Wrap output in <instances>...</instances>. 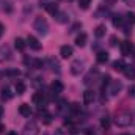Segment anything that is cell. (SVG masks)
<instances>
[{
    "label": "cell",
    "instance_id": "obj_1",
    "mask_svg": "<svg viewBox=\"0 0 135 135\" xmlns=\"http://www.w3.org/2000/svg\"><path fill=\"white\" fill-rule=\"evenodd\" d=\"M115 123H116V126H118V127H127V126H131V124H132V115H131V113H127V112L119 113V115H116Z\"/></svg>",
    "mask_w": 135,
    "mask_h": 135
},
{
    "label": "cell",
    "instance_id": "obj_2",
    "mask_svg": "<svg viewBox=\"0 0 135 135\" xmlns=\"http://www.w3.org/2000/svg\"><path fill=\"white\" fill-rule=\"evenodd\" d=\"M33 28L39 35L44 36V35H47V32H49V24H47V21L44 17H36L35 19V24H33Z\"/></svg>",
    "mask_w": 135,
    "mask_h": 135
},
{
    "label": "cell",
    "instance_id": "obj_3",
    "mask_svg": "<svg viewBox=\"0 0 135 135\" xmlns=\"http://www.w3.org/2000/svg\"><path fill=\"white\" fill-rule=\"evenodd\" d=\"M38 134H39L38 124H36L35 121H30V123L25 124V127H24V134L22 135H38Z\"/></svg>",
    "mask_w": 135,
    "mask_h": 135
},
{
    "label": "cell",
    "instance_id": "obj_4",
    "mask_svg": "<svg viewBox=\"0 0 135 135\" xmlns=\"http://www.w3.org/2000/svg\"><path fill=\"white\" fill-rule=\"evenodd\" d=\"M123 90V83L119 82V80H112L110 82V88H108V93L112 94V96H116V94H119V91Z\"/></svg>",
    "mask_w": 135,
    "mask_h": 135
},
{
    "label": "cell",
    "instance_id": "obj_5",
    "mask_svg": "<svg viewBox=\"0 0 135 135\" xmlns=\"http://www.w3.org/2000/svg\"><path fill=\"white\" fill-rule=\"evenodd\" d=\"M83 71V61L82 60H74L71 65V74L72 75H79Z\"/></svg>",
    "mask_w": 135,
    "mask_h": 135
},
{
    "label": "cell",
    "instance_id": "obj_6",
    "mask_svg": "<svg viewBox=\"0 0 135 135\" xmlns=\"http://www.w3.org/2000/svg\"><path fill=\"white\" fill-rule=\"evenodd\" d=\"M134 46L129 42V41H123L121 42V54L124 55V57H131V54L134 52Z\"/></svg>",
    "mask_w": 135,
    "mask_h": 135
},
{
    "label": "cell",
    "instance_id": "obj_7",
    "mask_svg": "<svg viewBox=\"0 0 135 135\" xmlns=\"http://www.w3.org/2000/svg\"><path fill=\"white\" fill-rule=\"evenodd\" d=\"M27 46H30V49L35 50V52H39V50H41V47H42V46H41V42H39L35 36H28V38H27Z\"/></svg>",
    "mask_w": 135,
    "mask_h": 135
},
{
    "label": "cell",
    "instance_id": "obj_8",
    "mask_svg": "<svg viewBox=\"0 0 135 135\" xmlns=\"http://www.w3.org/2000/svg\"><path fill=\"white\" fill-rule=\"evenodd\" d=\"M46 94L44 93H41V91H38V93H35L33 94V104H36V105H39V107H42L44 104H46Z\"/></svg>",
    "mask_w": 135,
    "mask_h": 135
},
{
    "label": "cell",
    "instance_id": "obj_9",
    "mask_svg": "<svg viewBox=\"0 0 135 135\" xmlns=\"http://www.w3.org/2000/svg\"><path fill=\"white\" fill-rule=\"evenodd\" d=\"M19 113L24 116V118H30L32 116V107L28 104H21L19 105Z\"/></svg>",
    "mask_w": 135,
    "mask_h": 135
},
{
    "label": "cell",
    "instance_id": "obj_10",
    "mask_svg": "<svg viewBox=\"0 0 135 135\" xmlns=\"http://www.w3.org/2000/svg\"><path fill=\"white\" fill-rule=\"evenodd\" d=\"M72 47L71 46H61L60 47V55H61V58H65V60H68V58H71L72 57Z\"/></svg>",
    "mask_w": 135,
    "mask_h": 135
},
{
    "label": "cell",
    "instance_id": "obj_11",
    "mask_svg": "<svg viewBox=\"0 0 135 135\" xmlns=\"http://www.w3.org/2000/svg\"><path fill=\"white\" fill-rule=\"evenodd\" d=\"M63 90H65V85H63L60 80H54V83H52V91H54L55 94H60V93H63Z\"/></svg>",
    "mask_w": 135,
    "mask_h": 135
},
{
    "label": "cell",
    "instance_id": "obj_12",
    "mask_svg": "<svg viewBox=\"0 0 135 135\" xmlns=\"http://www.w3.org/2000/svg\"><path fill=\"white\" fill-rule=\"evenodd\" d=\"M44 9H46L49 14H52V16H55V14L58 13V6H57L55 3H44Z\"/></svg>",
    "mask_w": 135,
    "mask_h": 135
},
{
    "label": "cell",
    "instance_id": "obj_13",
    "mask_svg": "<svg viewBox=\"0 0 135 135\" xmlns=\"http://www.w3.org/2000/svg\"><path fill=\"white\" fill-rule=\"evenodd\" d=\"M94 98H96V94H94L91 90H86V91L83 93V102H85V104H93Z\"/></svg>",
    "mask_w": 135,
    "mask_h": 135
},
{
    "label": "cell",
    "instance_id": "obj_14",
    "mask_svg": "<svg viewBox=\"0 0 135 135\" xmlns=\"http://www.w3.org/2000/svg\"><path fill=\"white\" fill-rule=\"evenodd\" d=\"M11 58V52L6 46H2L0 47V60H9Z\"/></svg>",
    "mask_w": 135,
    "mask_h": 135
},
{
    "label": "cell",
    "instance_id": "obj_15",
    "mask_svg": "<svg viewBox=\"0 0 135 135\" xmlns=\"http://www.w3.org/2000/svg\"><path fill=\"white\" fill-rule=\"evenodd\" d=\"M14 46H16V49H17L19 52H24V50H25L27 42H25L22 38H16V39H14Z\"/></svg>",
    "mask_w": 135,
    "mask_h": 135
},
{
    "label": "cell",
    "instance_id": "obj_16",
    "mask_svg": "<svg viewBox=\"0 0 135 135\" xmlns=\"http://www.w3.org/2000/svg\"><path fill=\"white\" fill-rule=\"evenodd\" d=\"M123 72H124V75H126L127 79H131V80L135 79V66H126Z\"/></svg>",
    "mask_w": 135,
    "mask_h": 135
},
{
    "label": "cell",
    "instance_id": "obj_17",
    "mask_svg": "<svg viewBox=\"0 0 135 135\" xmlns=\"http://www.w3.org/2000/svg\"><path fill=\"white\" fill-rule=\"evenodd\" d=\"M11 98H13V93H11L9 86H5V88H2V99H3V101H9Z\"/></svg>",
    "mask_w": 135,
    "mask_h": 135
},
{
    "label": "cell",
    "instance_id": "obj_18",
    "mask_svg": "<svg viewBox=\"0 0 135 135\" xmlns=\"http://www.w3.org/2000/svg\"><path fill=\"white\" fill-rule=\"evenodd\" d=\"M96 60H98V63H101V65L107 63V61H108V54L102 50V52H99V54L96 55Z\"/></svg>",
    "mask_w": 135,
    "mask_h": 135
},
{
    "label": "cell",
    "instance_id": "obj_19",
    "mask_svg": "<svg viewBox=\"0 0 135 135\" xmlns=\"http://www.w3.org/2000/svg\"><path fill=\"white\" fill-rule=\"evenodd\" d=\"M85 44H86V35H85V33H80L77 38H75V46L83 47Z\"/></svg>",
    "mask_w": 135,
    "mask_h": 135
},
{
    "label": "cell",
    "instance_id": "obj_20",
    "mask_svg": "<svg viewBox=\"0 0 135 135\" xmlns=\"http://www.w3.org/2000/svg\"><path fill=\"white\" fill-rule=\"evenodd\" d=\"M112 68H113L115 71H124L126 65H124V61H123V60H116V61H113Z\"/></svg>",
    "mask_w": 135,
    "mask_h": 135
},
{
    "label": "cell",
    "instance_id": "obj_21",
    "mask_svg": "<svg viewBox=\"0 0 135 135\" xmlns=\"http://www.w3.org/2000/svg\"><path fill=\"white\" fill-rule=\"evenodd\" d=\"M105 32H107L105 25H98L96 30H94V35H96L98 38H102V36H105Z\"/></svg>",
    "mask_w": 135,
    "mask_h": 135
},
{
    "label": "cell",
    "instance_id": "obj_22",
    "mask_svg": "<svg viewBox=\"0 0 135 135\" xmlns=\"http://www.w3.org/2000/svg\"><path fill=\"white\" fill-rule=\"evenodd\" d=\"M25 90H27V86H25L24 82H17V83H16V93H17V94H24Z\"/></svg>",
    "mask_w": 135,
    "mask_h": 135
},
{
    "label": "cell",
    "instance_id": "obj_23",
    "mask_svg": "<svg viewBox=\"0 0 135 135\" xmlns=\"http://www.w3.org/2000/svg\"><path fill=\"white\" fill-rule=\"evenodd\" d=\"M113 25L115 27H123L124 25V17L123 16H115L113 17Z\"/></svg>",
    "mask_w": 135,
    "mask_h": 135
},
{
    "label": "cell",
    "instance_id": "obj_24",
    "mask_svg": "<svg viewBox=\"0 0 135 135\" xmlns=\"http://www.w3.org/2000/svg\"><path fill=\"white\" fill-rule=\"evenodd\" d=\"M90 5H91V0H79V6L82 9H88Z\"/></svg>",
    "mask_w": 135,
    "mask_h": 135
},
{
    "label": "cell",
    "instance_id": "obj_25",
    "mask_svg": "<svg viewBox=\"0 0 135 135\" xmlns=\"http://www.w3.org/2000/svg\"><path fill=\"white\" fill-rule=\"evenodd\" d=\"M49 63L52 65V69H54V71H57V72H60V65H58V61H57V60H54V58H50V60H49Z\"/></svg>",
    "mask_w": 135,
    "mask_h": 135
},
{
    "label": "cell",
    "instance_id": "obj_26",
    "mask_svg": "<svg viewBox=\"0 0 135 135\" xmlns=\"http://www.w3.org/2000/svg\"><path fill=\"white\" fill-rule=\"evenodd\" d=\"M101 127L102 129H105V131L110 127V119H108V118H102L101 119Z\"/></svg>",
    "mask_w": 135,
    "mask_h": 135
},
{
    "label": "cell",
    "instance_id": "obj_27",
    "mask_svg": "<svg viewBox=\"0 0 135 135\" xmlns=\"http://www.w3.org/2000/svg\"><path fill=\"white\" fill-rule=\"evenodd\" d=\"M55 16H58V17H57V19H58V22H61V24H65V22H68L66 14H65V13H57Z\"/></svg>",
    "mask_w": 135,
    "mask_h": 135
},
{
    "label": "cell",
    "instance_id": "obj_28",
    "mask_svg": "<svg viewBox=\"0 0 135 135\" xmlns=\"http://www.w3.org/2000/svg\"><path fill=\"white\" fill-rule=\"evenodd\" d=\"M21 74V71H17V69H8L6 71V75H14V77H17Z\"/></svg>",
    "mask_w": 135,
    "mask_h": 135
},
{
    "label": "cell",
    "instance_id": "obj_29",
    "mask_svg": "<svg viewBox=\"0 0 135 135\" xmlns=\"http://www.w3.org/2000/svg\"><path fill=\"white\" fill-rule=\"evenodd\" d=\"M71 110H72L74 113H77V112L80 110V107H79V104H72V105H71Z\"/></svg>",
    "mask_w": 135,
    "mask_h": 135
},
{
    "label": "cell",
    "instance_id": "obj_30",
    "mask_svg": "<svg viewBox=\"0 0 135 135\" xmlns=\"http://www.w3.org/2000/svg\"><path fill=\"white\" fill-rule=\"evenodd\" d=\"M129 96H132V98H135V85H132V86L129 88Z\"/></svg>",
    "mask_w": 135,
    "mask_h": 135
},
{
    "label": "cell",
    "instance_id": "obj_31",
    "mask_svg": "<svg viewBox=\"0 0 135 135\" xmlns=\"http://www.w3.org/2000/svg\"><path fill=\"white\" fill-rule=\"evenodd\" d=\"M127 21H129V22H135V14L129 13V14H127Z\"/></svg>",
    "mask_w": 135,
    "mask_h": 135
},
{
    "label": "cell",
    "instance_id": "obj_32",
    "mask_svg": "<svg viewBox=\"0 0 135 135\" xmlns=\"http://www.w3.org/2000/svg\"><path fill=\"white\" fill-rule=\"evenodd\" d=\"M49 123H50V115L44 113V124H49Z\"/></svg>",
    "mask_w": 135,
    "mask_h": 135
},
{
    "label": "cell",
    "instance_id": "obj_33",
    "mask_svg": "<svg viewBox=\"0 0 135 135\" xmlns=\"http://www.w3.org/2000/svg\"><path fill=\"white\" fill-rule=\"evenodd\" d=\"M110 44H112V46H116V36H112V38H110Z\"/></svg>",
    "mask_w": 135,
    "mask_h": 135
},
{
    "label": "cell",
    "instance_id": "obj_34",
    "mask_svg": "<svg viewBox=\"0 0 135 135\" xmlns=\"http://www.w3.org/2000/svg\"><path fill=\"white\" fill-rule=\"evenodd\" d=\"M3 33H5V25H3V24H0V38L3 36Z\"/></svg>",
    "mask_w": 135,
    "mask_h": 135
},
{
    "label": "cell",
    "instance_id": "obj_35",
    "mask_svg": "<svg viewBox=\"0 0 135 135\" xmlns=\"http://www.w3.org/2000/svg\"><path fill=\"white\" fill-rule=\"evenodd\" d=\"M104 2H105V3H108V5H113L116 0H104Z\"/></svg>",
    "mask_w": 135,
    "mask_h": 135
},
{
    "label": "cell",
    "instance_id": "obj_36",
    "mask_svg": "<svg viewBox=\"0 0 135 135\" xmlns=\"http://www.w3.org/2000/svg\"><path fill=\"white\" fill-rule=\"evenodd\" d=\"M57 135H63V132H61V129H58V131H57Z\"/></svg>",
    "mask_w": 135,
    "mask_h": 135
},
{
    "label": "cell",
    "instance_id": "obj_37",
    "mask_svg": "<svg viewBox=\"0 0 135 135\" xmlns=\"http://www.w3.org/2000/svg\"><path fill=\"white\" fill-rule=\"evenodd\" d=\"M2 132H3V126L0 124V134H2Z\"/></svg>",
    "mask_w": 135,
    "mask_h": 135
},
{
    "label": "cell",
    "instance_id": "obj_38",
    "mask_svg": "<svg viewBox=\"0 0 135 135\" xmlns=\"http://www.w3.org/2000/svg\"><path fill=\"white\" fill-rule=\"evenodd\" d=\"M8 135H17V134H16V132H9Z\"/></svg>",
    "mask_w": 135,
    "mask_h": 135
},
{
    "label": "cell",
    "instance_id": "obj_39",
    "mask_svg": "<svg viewBox=\"0 0 135 135\" xmlns=\"http://www.w3.org/2000/svg\"><path fill=\"white\" fill-rule=\"evenodd\" d=\"M0 115H2V108H0Z\"/></svg>",
    "mask_w": 135,
    "mask_h": 135
},
{
    "label": "cell",
    "instance_id": "obj_40",
    "mask_svg": "<svg viewBox=\"0 0 135 135\" xmlns=\"http://www.w3.org/2000/svg\"><path fill=\"white\" fill-rule=\"evenodd\" d=\"M68 2H72V0H68Z\"/></svg>",
    "mask_w": 135,
    "mask_h": 135
},
{
    "label": "cell",
    "instance_id": "obj_41",
    "mask_svg": "<svg viewBox=\"0 0 135 135\" xmlns=\"http://www.w3.org/2000/svg\"><path fill=\"white\" fill-rule=\"evenodd\" d=\"M123 135H127V134H123Z\"/></svg>",
    "mask_w": 135,
    "mask_h": 135
}]
</instances>
